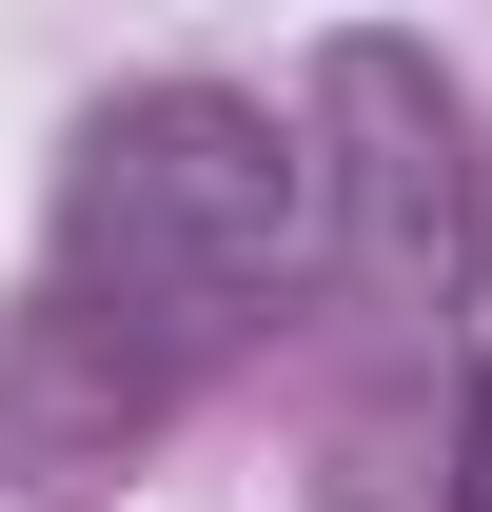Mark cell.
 <instances>
[{"mask_svg":"<svg viewBox=\"0 0 492 512\" xmlns=\"http://www.w3.org/2000/svg\"><path fill=\"white\" fill-rule=\"evenodd\" d=\"M335 276V197H315V138L237 79H138L99 99L60 158V237H40V296H20V355H0V434L20 473H79V453L158 434L197 375H237L256 335Z\"/></svg>","mask_w":492,"mask_h":512,"instance_id":"cell-1","label":"cell"},{"mask_svg":"<svg viewBox=\"0 0 492 512\" xmlns=\"http://www.w3.org/2000/svg\"><path fill=\"white\" fill-rule=\"evenodd\" d=\"M315 197H335V276L355 296H453L473 276V119L414 40H315Z\"/></svg>","mask_w":492,"mask_h":512,"instance_id":"cell-2","label":"cell"},{"mask_svg":"<svg viewBox=\"0 0 492 512\" xmlns=\"http://www.w3.org/2000/svg\"><path fill=\"white\" fill-rule=\"evenodd\" d=\"M433 512H492V335H473V375H453V473H433Z\"/></svg>","mask_w":492,"mask_h":512,"instance_id":"cell-3","label":"cell"}]
</instances>
